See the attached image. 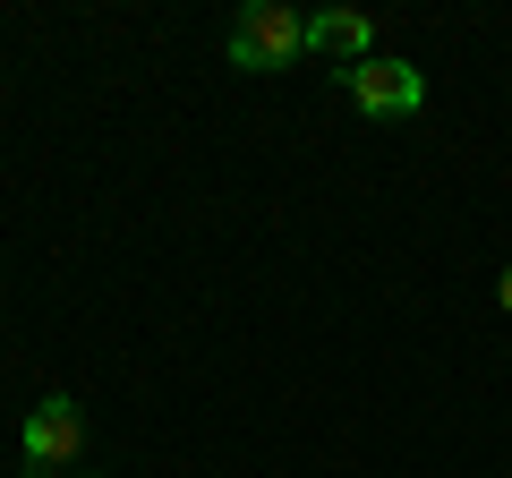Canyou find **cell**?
I'll list each match as a JSON object with an SVG mask.
<instances>
[{
	"mask_svg": "<svg viewBox=\"0 0 512 478\" xmlns=\"http://www.w3.org/2000/svg\"><path fill=\"white\" fill-rule=\"evenodd\" d=\"M299 52H308V18H291L282 0H256V9H239V26H231V69L265 77V69H291Z\"/></svg>",
	"mask_w": 512,
	"mask_h": 478,
	"instance_id": "1",
	"label": "cell"
},
{
	"mask_svg": "<svg viewBox=\"0 0 512 478\" xmlns=\"http://www.w3.org/2000/svg\"><path fill=\"white\" fill-rule=\"evenodd\" d=\"M333 86L350 94V103L367 111V120H410V111L427 103V77L410 69V60H350V69H333Z\"/></svg>",
	"mask_w": 512,
	"mask_h": 478,
	"instance_id": "2",
	"label": "cell"
},
{
	"mask_svg": "<svg viewBox=\"0 0 512 478\" xmlns=\"http://www.w3.org/2000/svg\"><path fill=\"white\" fill-rule=\"evenodd\" d=\"M18 453H26V470H35V478L69 470V461L86 453V410H77L69 393H43V402L26 410V427H18Z\"/></svg>",
	"mask_w": 512,
	"mask_h": 478,
	"instance_id": "3",
	"label": "cell"
},
{
	"mask_svg": "<svg viewBox=\"0 0 512 478\" xmlns=\"http://www.w3.org/2000/svg\"><path fill=\"white\" fill-rule=\"evenodd\" d=\"M308 52H333L342 69L350 60H376V26L359 9H325V18H308Z\"/></svg>",
	"mask_w": 512,
	"mask_h": 478,
	"instance_id": "4",
	"label": "cell"
},
{
	"mask_svg": "<svg viewBox=\"0 0 512 478\" xmlns=\"http://www.w3.org/2000/svg\"><path fill=\"white\" fill-rule=\"evenodd\" d=\"M495 308L512 316V265H504V274H495Z\"/></svg>",
	"mask_w": 512,
	"mask_h": 478,
	"instance_id": "5",
	"label": "cell"
}]
</instances>
